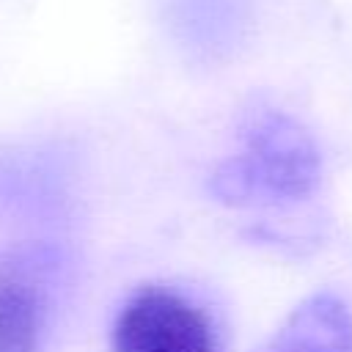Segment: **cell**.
Wrapping results in <instances>:
<instances>
[{"mask_svg":"<svg viewBox=\"0 0 352 352\" xmlns=\"http://www.w3.org/2000/svg\"><path fill=\"white\" fill-rule=\"evenodd\" d=\"M322 176L311 132L283 110L256 107L239 126V148L209 176V192L228 206H283L308 198Z\"/></svg>","mask_w":352,"mask_h":352,"instance_id":"6da1fadb","label":"cell"},{"mask_svg":"<svg viewBox=\"0 0 352 352\" xmlns=\"http://www.w3.org/2000/svg\"><path fill=\"white\" fill-rule=\"evenodd\" d=\"M72 289V261L55 242L0 250V352H50Z\"/></svg>","mask_w":352,"mask_h":352,"instance_id":"7a4b0ae2","label":"cell"},{"mask_svg":"<svg viewBox=\"0 0 352 352\" xmlns=\"http://www.w3.org/2000/svg\"><path fill=\"white\" fill-rule=\"evenodd\" d=\"M113 352H223L214 311L198 292L173 280H148L118 305Z\"/></svg>","mask_w":352,"mask_h":352,"instance_id":"3957f363","label":"cell"},{"mask_svg":"<svg viewBox=\"0 0 352 352\" xmlns=\"http://www.w3.org/2000/svg\"><path fill=\"white\" fill-rule=\"evenodd\" d=\"M258 352H352V311L333 292L305 297Z\"/></svg>","mask_w":352,"mask_h":352,"instance_id":"277c9868","label":"cell"}]
</instances>
